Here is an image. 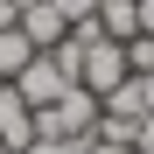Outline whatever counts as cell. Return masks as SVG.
Masks as SVG:
<instances>
[{"label": "cell", "mask_w": 154, "mask_h": 154, "mask_svg": "<svg viewBox=\"0 0 154 154\" xmlns=\"http://www.w3.org/2000/svg\"><path fill=\"white\" fill-rule=\"evenodd\" d=\"M140 7V35H154V0H133Z\"/></svg>", "instance_id": "obj_12"}, {"label": "cell", "mask_w": 154, "mask_h": 154, "mask_svg": "<svg viewBox=\"0 0 154 154\" xmlns=\"http://www.w3.org/2000/svg\"><path fill=\"white\" fill-rule=\"evenodd\" d=\"M14 21H21V14H14V0H0V28H14Z\"/></svg>", "instance_id": "obj_13"}, {"label": "cell", "mask_w": 154, "mask_h": 154, "mask_svg": "<svg viewBox=\"0 0 154 154\" xmlns=\"http://www.w3.org/2000/svg\"><path fill=\"white\" fill-rule=\"evenodd\" d=\"M21 35H28L35 49H56V42L70 35V21H63V14H56V7L42 0V7H28V14H21Z\"/></svg>", "instance_id": "obj_7"}, {"label": "cell", "mask_w": 154, "mask_h": 154, "mask_svg": "<svg viewBox=\"0 0 154 154\" xmlns=\"http://www.w3.org/2000/svg\"><path fill=\"white\" fill-rule=\"evenodd\" d=\"M126 70H133V77L154 70V35H133V42H126Z\"/></svg>", "instance_id": "obj_8"}, {"label": "cell", "mask_w": 154, "mask_h": 154, "mask_svg": "<svg viewBox=\"0 0 154 154\" xmlns=\"http://www.w3.org/2000/svg\"><path fill=\"white\" fill-rule=\"evenodd\" d=\"M91 154H133L126 140H105V133H91Z\"/></svg>", "instance_id": "obj_11"}, {"label": "cell", "mask_w": 154, "mask_h": 154, "mask_svg": "<svg viewBox=\"0 0 154 154\" xmlns=\"http://www.w3.org/2000/svg\"><path fill=\"white\" fill-rule=\"evenodd\" d=\"M0 154H14V147H0Z\"/></svg>", "instance_id": "obj_15"}, {"label": "cell", "mask_w": 154, "mask_h": 154, "mask_svg": "<svg viewBox=\"0 0 154 154\" xmlns=\"http://www.w3.org/2000/svg\"><path fill=\"white\" fill-rule=\"evenodd\" d=\"M98 28H105V42H133L140 35V7H133V0H98Z\"/></svg>", "instance_id": "obj_6"}, {"label": "cell", "mask_w": 154, "mask_h": 154, "mask_svg": "<svg viewBox=\"0 0 154 154\" xmlns=\"http://www.w3.org/2000/svg\"><path fill=\"white\" fill-rule=\"evenodd\" d=\"M126 77H133V70H126V49H119V42H91V49H84V70H77V84H84L91 98L119 91Z\"/></svg>", "instance_id": "obj_3"}, {"label": "cell", "mask_w": 154, "mask_h": 154, "mask_svg": "<svg viewBox=\"0 0 154 154\" xmlns=\"http://www.w3.org/2000/svg\"><path fill=\"white\" fill-rule=\"evenodd\" d=\"M70 84H77V77H70V70L56 63V56H49V49H42V56H35L28 70L14 77V91H21V105H28V112H42V105H56V98H63Z\"/></svg>", "instance_id": "obj_2"}, {"label": "cell", "mask_w": 154, "mask_h": 154, "mask_svg": "<svg viewBox=\"0 0 154 154\" xmlns=\"http://www.w3.org/2000/svg\"><path fill=\"white\" fill-rule=\"evenodd\" d=\"M91 126H98V98L84 84H70L56 105L35 112V140H91Z\"/></svg>", "instance_id": "obj_1"}, {"label": "cell", "mask_w": 154, "mask_h": 154, "mask_svg": "<svg viewBox=\"0 0 154 154\" xmlns=\"http://www.w3.org/2000/svg\"><path fill=\"white\" fill-rule=\"evenodd\" d=\"M35 56H42V49H35L28 35H21V21H14V28H0V84H14V77L28 70Z\"/></svg>", "instance_id": "obj_5"}, {"label": "cell", "mask_w": 154, "mask_h": 154, "mask_svg": "<svg viewBox=\"0 0 154 154\" xmlns=\"http://www.w3.org/2000/svg\"><path fill=\"white\" fill-rule=\"evenodd\" d=\"M49 7H56L70 28H77V21H91V14H98V0H49Z\"/></svg>", "instance_id": "obj_9"}, {"label": "cell", "mask_w": 154, "mask_h": 154, "mask_svg": "<svg viewBox=\"0 0 154 154\" xmlns=\"http://www.w3.org/2000/svg\"><path fill=\"white\" fill-rule=\"evenodd\" d=\"M28 140H35V112L21 105V91H14V84H0V147H14V154H21Z\"/></svg>", "instance_id": "obj_4"}, {"label": "cell", "mask_w": 154, "mask_h": 154, "mask_svg": "<svg viewBox=\"0 0 154 154\" xmlns=\"http://www.w3.org/2000/svg\"><path fill=\"white\" fill-rule=\"evenodd\" d=\"M126 140H133V154H154V112L133 119V133H126Z\"/></svg>", "instance_id": "obj_10"}, {"label": "cell", "mask_w": 154, "mask_h": 154, "mask_svg": "<svg viewBox=\"0 0 154 154\" xmlns=\"http://www.w3.org/2000/svg\"><path fill=\"white\" fill-rule=\"evenodd\" d=\"M28 7H42V0H14V14H28Z\"/></svg>", "instance_id": "obj_14"}]
</instances>
